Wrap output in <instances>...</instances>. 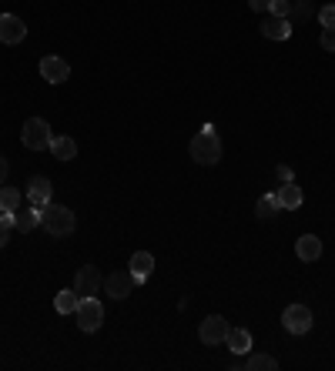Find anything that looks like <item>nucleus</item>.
I'll return each mask as SVG.
<instances>
[{
	"label": "nucleus",
	"instance_id": "nucleus-26",
	"mask_svg": "<svg viewBox=\"0 0 335 371\" xmlns=\"http://www.w3.org/2000/svg\"><path fill=\"white\" fill-rule=\"evenodd\" d=\"M319 20H322V27H335V4H325L319 11Z\"/></svg>",
	"mask_w": 335,
	"mask_h": 371
},
{
	"label": "nucleus",
	"instance_id": "nucleus-29",
	"mask_svg": "<svg viewBox=\"0 0 335 371\" xmlns=\"http://www.w3.org/2000/svg\"><path fill=\"white\" fill-rule=\"evenodd\" d=\"M269 4H271V0H248V7H252V11H269Z\"/></svg>",
	"mask_w": 335,
	"mask_h": 371
},
{
	"label": "nucleus",
	"instance_id": "nucleus-24",
	"mask_svg": "<svg viewBox=\"0 0 335 371\" xmlns=\"http://www.w3.org/2000/svg\"><path fill=\"white\" fill-rule=\"evenodd\" d=\"M319 44H322V51L335 54V27H322V37H319Z\"/></svg>",
	"mask_w": 335,
	"mask_h": 371
},
{
	"label": "nucleus",
	"instance_id": "nucleus-4",
	"mask_svg": "<svg viewBox=\"0 0 335 371\" xmlns=\"http://www.w3.org/2000/svg\"><path fill=\"white\" fill-rule=\"evenodd\" d=\"M74 318H78V328H81V332L94 334L98 328H101V321H104V305H101V301H98L94 295H90V298H81L78 311H74Z\"/></svg>",
	"mask_w": 335,
	"mask_h": 371
},
{
	"label": "nucleus",
	"instance_id": "nucleus-3",
	"mask_svg": "<svg viewBox=\"0 0 335 371\" xmlns=\"http://www.w3.org/2000/svg\"><path fill=\"white\" fill-rule=\"evenodd\" d=\"M51 124L44 117H30L24 121V130H20V141H24L27 151H47L51 147Z\"/></svg>",
	"mask_w": 335,
	"mask_h": 371
},
{
	"label": "nucleus",
	"instance_id": "nucleus-18",
	"mask_svg": "<svg viewBox=\"0 0 335 371\" xmlns=\"http://www.w3.org/2000/svg\"><path fill=\"white\" fill-rule=\"evenodd\" d=\"M295 255L302 257V261H319V257H322V241H319L315 234H302L295 241Z\"/></svg>",
	"mask_w": 335,
	"mask_h": 371
},
{
	"label": "nucleus",
	"instance_id": "nucleus-8",
	"mask_svg": "<svg viewBox=\"0 0 335 371\" xmlns=\"http://www.w3.org/2000/svg\"><path fill=\"white\" fill-rule=\"evenodd\" d=\"M134 274L131 271H114V274H107L104 278V291H107V298H114V301H124V298L134 291Z\"/></svg>",
	"mask_w": 335,
	"mask_h": 371
},
{
	"label": "nucleus",
	"instance_id": "nucleus-14",
	"mask_svg": "<svg viewBox=\"0 0 335 371\" xmlns=\"http://www.w3.org/2000/svg\"><path fill=\"white\" fill-rule=\"evenodd\" d=\"M261 37L288 40V37H292V20H288V17H269V20L261 24Z\"/></svg>",
	"mask_w": 335,
	"mask_h": 371
},
{
	"label": "nucleus",
	"instance_id": "nucleus-23",
	"mask_svg": "<svg viewBox=\"0 0 335 371\" xmlns=\"http://www.w3.org/2000/svg\"><path fill=\"white\" fill-rule=\"evenodd\" d=\"M305 20V17H312V4L309 0H292V11H288V20Z\"/></svg>",
	"mask_w": 335,
	"mask_h": 371
},
{
	"label": "nucleus",
	"instance_id": "nucleus-16",
	"mask_svg": "<svg viewBox=\"0 0 335 371\" xmlns=\"http://www.w3.org/2000/svg\"><path fill=\"white\" fill-rule=\"evenodd\" d=\"M225 348H228L232 355H248V351H252V334H248V328H228Z\"/></svg>",
	"mask_w": 335,
	"mask_h": 371
},
{
	"label": "nucleus",
	"instance_id": "nucleus-9",
	"mask_svg": "<svg viewBox=\"0 0 335 371\" xmlns=\"http://www.w3.org/2000/svg\"><path fill=\"white\" fill-rule=\"evenodd\" d=\"M40 77L47 84H64L67 77H71V64H67L64 57H57V54H47V57H40Z\"/></svg>",
	"mask_w": 335,
	"mask_h": 371
},
{
	"label": "nucleus",
	"instance_id": "nucleus-12",
	"mask_svg": "<svg viewBox=\"0 0 335 371\" xmlns=\"http://www.w3.org/2000/svg\"><path fill=\"white\" fill-rule=\"evenodd\" d=\"M275 197H278V207H282V211H298L302 201H305V194H302V188H298L295 181L282 184V188L275 191Z\"/></svg>",
	"mask_w": 335,
	"mask_h": 371
},
{
	"label": "nucleus",
	"instance_id": "nucleus-17",
	"mask_svg": "<svg viewBox=\"0 0 335 371\" xmlns=\"http://www.w3.org/2000/svg\"><path fill=\"white\" fill-rule=\"evenodd\" d=\"M13 228L20 231V234H30V231L34 228H40V207H27V211H20V207H17V211H13Z\"/></svg>",
	"mask_w": 335,
	"mask_h": 371
},
{
	"label": "nucleus",
	"instance_id": "nucleus-1",
	"mask_svg": "<svg viewBox=\"0 0 335 371\" xmlns=\"http://www.w3.org/2000/svg\"><path fill=\"white\" fill-rule=\"evenodd\" d=\"M40 228L47 231L51 238H67V234H74L78 228V218H74V211L64 205H44L40 207Z\"/></svg>",
	"mask_w": 335,
	"mask_h": 371
},
{
	"label": "nucleus",
	"instance_id": "nucleus-22",
	"mask_svg": "<svg viewBox=\"0 0 335 371\" xmlns=\"http://www.w3.org/2000/svg\"><path fill=\"white\" fill-rule=\"evenodd\" d=\"M20 201H24V194L17 188H0V211H17Z\"/></svg>",
	"mask_w": 335,
	"mask_h": 371
},
{
	"label": "nucleus",
	"instance_id": "nucleus-7",
	"mask_svg": "<svg viewBox=\"0 0 335 371\" xmlns=\"http://www.w3.org/2000/svg\"><path fill=\"white\" fill-rule=\"evenodd\" d=\"M228 328H232V324L221 318V315H208V318L201 321V328H198V338H201V345H221Z\"/></svg>",
	"mask_w": 335,
	"mask_h": 371
},
{
	"label": "nucleus",
	"instance_id": "nucleus-2",
	"mask_svg": "<svg viewBox=\"0 0 335 371\" xmlns=\"http://www.w3.org/2000/svg\"><path fill=\"white\" fill-rule=\"evenodd\" d=\"M192 161H194V164H201V167H211V164H218V161H221V138L215 134L211 124H208L201 134H194Z\"/></svg>",
	"mask_w": 335,
	"mask_h": 371
},
{
	"label": "nucleus",
	"instance_id": "nucleus-25",
	"mask_svg": "<svg viewBox=\"0 0 335 371\" xmlns=\"http://www.w3.org/2000/svg\"><path fill=\"white\" fill-rule=\"evenodd\" d=\"M269 11H271V17H288V11H292V0H271Z\"/></svg>",
	"mask_w": 335,
	"mask_h": 371
},
{
	"label": "nucleus",
	"instance_id": "nucleus-10",
	"mask_svg": "<svg viewBox=\"0 0 335 371\" xmlns=\"http://www.w3.org/2000/svg\"><path fill=\"white\" fill-rule=\"evenodd\" d=\"M24 197H27V201H30L34 207L51 205V197H54L51 178H44V174H34V178L27 181V191H24Z\"/></svg>",
	"mask_w": 335,
	"mask_h": 371
},
{
	"label": "nucleus",
	"instance_id": "nucleus-15",
	"mask_svg": "<svg viewBox=\"0 0 335 371\" xmlns=\"http://www.w3.org/2000/svg\"><path fill=\"white\" fill-rule=\"evenodd\" d=\"M47 151H51L57 161H74V157H78V141H74V138H67V134H54Z\"/></svg>",
	"mask_w": 335,
	"mask_h": 371
},
{
	"label": "nucleus",
	"instance_id": "nucleus-27",
	"mask_svg": "<svg viewBox=\"0 0 335 371\" xmlns=\"http://www.w3.org/2000/svg\"><path fill=\"white\" fill-rule=\"evenodd\" d=\"M275 174H278V181H282V184L295 181V174H292V167H288V164H278V167H275Z\"/></svg>",
	"mask_w": 335,
	"mask_h": 371
},
{
	"label": "nucleus",
	"instance_id": "nucleus-30",
	"mask_svg": "<svg viewBox=\"0 0 335 371\" xmlns=\"http://www.w3.org/2000/svg\"><path fill=\"white\" fill-rule=\"evenodd\" d=\"M7 241H11V228H4V224H0V251L7 248Z\"/></svg>",
	"mask_w": 335,
	"mask_h": 371
},
{
	"label": "nucleus",
	"instance_id": "nucleus-11",
	"mask_svg": "<svg viewBox=\"0 0 335 371\" xmlns=\"http://www.w3.org/2000/svg\"><path fill=\"white\" fill-rule=\"evenodd\" d=\"M27 37V24L17 13H0V44H20Z\"/></svg>",
	"mask_w": 335,
	"mask_h": 371
},
{
	"label": "nucleus",
	"instance_id": "nucleus-19",
	"mask_svg": "<svg viewBox=\"0 0 335 371\" xmlns=\"http://www.w3.org/2000/svg\"><path fill=\"white\" fill-rule=\"evenodd\" d=\"M242 368L245 371H275L278 361L271 358V355H261V351H248L245 358H242Z\"/></svg>",
	"mask_w": 335,
	"mask_h": 371
},
{
	"label": "nucleus",
	"instance_id": "nucleus-20",
	"mask_svg": "<svg viewBox=\"0 0 335 371\" xmlns=\"http://www.w3.org/2000/svg\"><path fill=\"white\" fill-rule=\"evenodd\" d=\"M81 305V295L71 288V291H61V295L54 298V308H57V315H74Z\"/></svg>",
	"mask_w": 335,
	"mask_h": 371
},
{
	"label": "nucleus",
	"instance_id": "nucleus-28",
	"mask_svg": "<svg viewBox=\"0 0 335 371\" xmlns=\"http://www.w3.org/2000/svg\"><path fill=\"white\" fill-rule=\"evenodd\" d=\"M7 174H11V164H7V157H4V154H0V184H4V181H7Z\"/></svg>",
	"mask_w": 335,
	"mask_h": 371
},
{
	"label": "nucleus",
	"instance_id": "nucleus-5",
	"mask_svg": "<svg viewBox=\"0 0 335 371\" xmlns=\"http://www.w3.org/2000/svg\"><path fill=\"white\" fill-rule=\"evenodd\" d=\"M282 324L288 334H309L312 324H315V318H312V308L305 305H288L282 311Z\"/></svg>",
	"mask_w": 335,
	"mask_h": 371
},
{
	"label": "nucleus",
	"instance_id": "nucleus-13",
	"mask_svg": "<svg viewBox=\"0 0 335 371\" xmlns=\"http://www.w3.org/2000/svg\"><path fill=\"white\" fill-rule=\"evenodd\" d=\"M131 274H134V281L144 284L151 278V271H155V255L151 251H138V255H131Z\"/></svg>",
	"mask_w": 335,
	"mask_h": 371
},
{
	"label": "nucleus",
	"instance_id": "nucleus-6",
	"mask_svg": "<svg viewBox=\"0 0 335 371\" xmlns=\"http://www.w3.org/2000/svg\"><path fill=\"white\" fill-rule=\"evenodd\" d=\"M101 288H104V278H101V271L94 268V264H84V268L74 274V291H78L81 298L98 295Z\"/></svg>",
	"mask_w": 335,
	"mask_h": 371
},
{
	"label": "nucleus",
	"instance_id": "nucleus-21",
	"mask_svg": "<svg viewBox=\"0 0 335 371\" xmlns=\"http://www.w3.org/2000/svg\"><path fill=\"white\" fill-rule=\"evenodd\" d=\"M255 211H258V218H275L282 207H278V197H275V194H261V197H258V205H255Z\"/></svg>",
	"mask_w": 335,
	"mask_h": 371
}]
</instances>
